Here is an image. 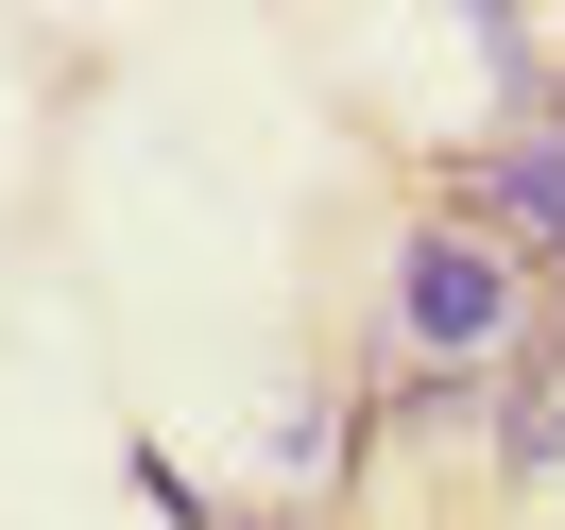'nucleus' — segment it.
I'll return each mask as SVG.
<instances>
[{
    "label": "nucleus",
    "instance_id": "f03ea898",
    "mask_svg": "<svg viewBox=\"0 0 565 530\" xmlns=\"http://www.w3.org/2000/svg\"><path fill=\"white\" fill-rule=\"evenodd\" d=\"M120 479H138V513H172V530H223V496H206V479H189V462H172V445H138V462H120Z\"/></svg>",
    "mask_w": 565,
    "mask_h": 530
},
{
    "label": "nucleus",
    "instance_id": "f257e3e1",
    "mask_svg": "<svg viewBox=\"0 0 565 530\" xmlns=\"http://www.w3.org/2000/svg\"><path fill=\"white\" fill-rule=\"evenodd\" d=\"M531 309H548L531 257H497L480 223H412L394 240V291H377V359L394 377H514Z\"/></svg>",
    "mask_w": 565,
    "mask_h": 530
}]
</instances>
